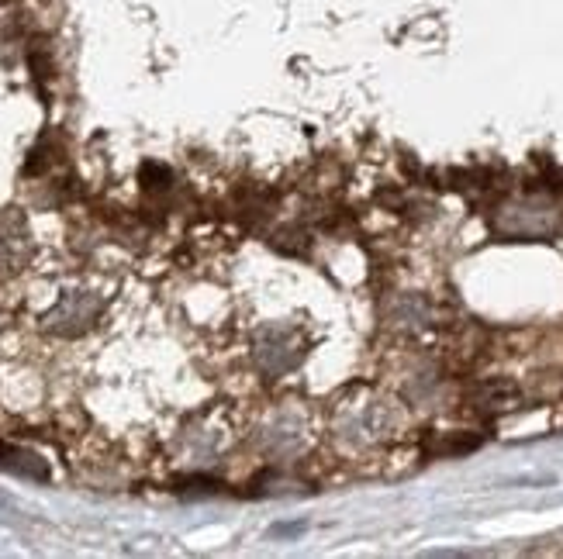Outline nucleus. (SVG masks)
Here are the masks:
<instances>
[{
  "instance_id": "f257e3e1",
  "label": "nucleus",
  "mask_w": 563,
  "mask_h": 559,
  "mask_svg": "<svg viewBox=\"0 0 563 559\" xmlns=\"http://www.w3.org/2000/svg\"><path fill=\"white\" fill-rule=\"evenodd\" d=\"M0 470L18 473V477H25V480H49L45 459L28 453V449H21V446H11V442H0Z\"/></svg>"
},
{
  "instance_id": "f03ea898",
  "label": "nucleus",
  "mask_w": 563,
  "mask_h": 559,
  "mask_svg": "<svg viewBox=\"0 0 563 559\" xmlns=\"http://www.w3.org/2000/svg\"><path fill=\"white\" fill-rule=\"evenodd\" d=\"M25 221L18 214H0V256L11 259L18 245H25Z\"/></svg>"
}]
</instances>
